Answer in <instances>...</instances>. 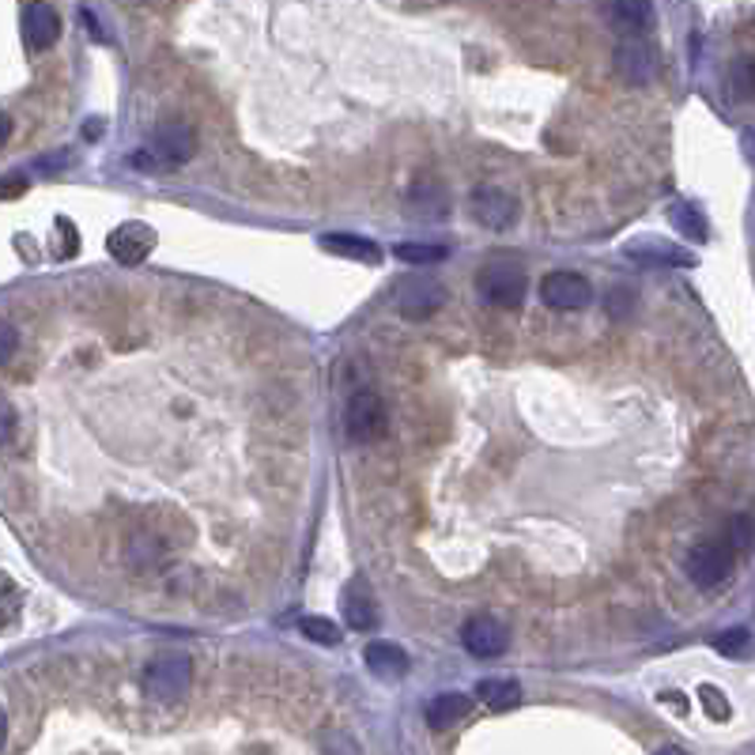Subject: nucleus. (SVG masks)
<instances>
[{
    "label": "nucleus",
    "instance_id": "1",
    "mask_svg": "<svg viewBox=\"0 0 755 755\" xmlns=\"http://www.w3.org/2000/svg\"><path fill=\"white\" fill-rule=\"evenodd\" d=\"M148 156H137V167H148V171H171V167H182L193 159L197 151V133L185 122H163L151 133V148H144Z\"/></svg>",
    "mask_w": 755,
    "mask_h": 755
},
{
    "label": "nucleus",
    "instance_id": "2",
    "mask_svg": "<svg viewBox=\"0 0 755 755\" xmlns=\"http://www.w3.org/2000/svg\"><path fill=\"white\" fill-rule=\"evenodd\" d=\"M525 287H529V279H525L522 265H514V261H506V258L488 261V265L480 268V276H477L480 299L491 302V307H503V310L522 307Z\"/></svg>",
    "mask_w": 755,
    "mask_h": 755
},
{
    "label": "nucleus",
    "instance_id": "3",
    "mask_svg": "<svg viewBox=\"0 0 755 755\" xmlns=\"http://www.w3.org/2000/svg\"><path fill=\"white\" fill-rule=\"evenodd\" d=\"M393 302H397V313H401V318L423 321L446 302V287L438 284L435 276L420 273V276H409V279H401V284H397Z\"/></svg>",
    "mask_w": 755,
    "mask_h": 755
},
{
    "label": "nucleus",
    "instance_id": "4",
    "mask_svg": "<svg viewBox=\"0 0 755 755\" xmlns=\"http://www.w3.org/2000/svg\"><path fill=\"white\" fill-rule=\"evenodd\" d=\"M344 423H347V435H352V443H378V438L389 431L386 404H381L378 393H370V389H359V393L347 401Z\"/></svg>",
    "mask_w": 755,
    "mask_h": 755
},
{
    "label": "nucleus",
    "instance_id": "5",
    "mask_svg": "<svg viewBox=\"0 0 755 755\" xmlns=\"http://www.w3.org/2000/svg\"><path fill=\"white\" fill-rule=\"evenodd\" d=\"M148 695H156V699L163 702H174L185 695V687H190V657L178 650H163L156 661L148 665Z\"/></svg>",
    "mask_w": 755,
    "mask_h": 755
},
{
    "label": "nucleus",
    "instance_id": "6",
    "mask_svg": "<svg viewBox=\"0 0 755 755\" xmlns=\"http://www.w3.org/2000/svg\"><path fill=\"white\" fill-rule=\"evenodd\" d=\"M687 574H691L695 585H702V590H714L733 574V551L725 545H718V540H707V545H695L687 551L684 559Z\"/></svg>",
    "mask_w": 755,
    "mask_h": 755
},
{
    "label": "nucleus",
    "instance_id": "7",
    "mask_svg": "<svg viewBox=\"0 0 755 755\" xmlns=\"http://www.w3.org/2000/svg\"><path fill=\"white\" fill-rule=\"evenodd\" d=\"M469 211L477 224H483L488 231H506L517 224V201L499 185H480L469 197Z\"/></svg>",
    "mask_w": 755,
    "mask_h": 755
},
{
    "label": "nucleus",
    "instance_id": "8",
    "mask_svg": "<svg viewBox=\"0 0 755 755\" xmlns=\"http://www.w3.org/2000/svg\"><path fill=\"white\" fill-rule=\"evenodd\" d=\"M461 642H465V650H469L472 657L491 661V657H503L506 647H511V634H506V627L499 624L495 616L480 613V616H472L469 624L461 627Z\"/></svg>",
    "mask_w": 755,
    "mask_h": 755
},
{
    "label": "nucleus",
    "instance_id": "9",
    "mask_svg": "<svg viewBox=\"0 0 755 755\" xmlns=\"http://www.w3.org/2000/svg\"><path fill=\"white\" fill-rule=\"evenodd\" d=\"M540 299L556 310H582L593 302V284L582 273H567V268H559V273L545 276V284H540Z\"/></svg>",
    "mask_w": 755,
    "mask_h": 755
},
{
    "label": "nucleus",
    "instance_id": "10",
    "mask_svg": "<svg viewBox=\"0 0 755 755\" xmlns=\"http://www.w3.org/2000/svg\"><path fill=\"white\" fill-rule=\"evenodd\" d=\"M151 245H156V231H151L148 224H137V219H129V224H122L117 231H110V239H106L110 258L122 261V265H140L151 253Z\"/></svg>",
    "mask_w": 755,
    "mask_h": 755
},
{
    "label": "nucleus",
    "instance_id": "11",
    "mask_svg": "<svg viewBox=\"0 0 755 755\" xmlns=\"http://www.w3.org/2000/svg\"><path fill=\"white\" fill-rule=\"evenodd\" d=\"M616 72L624 76L627 83H634V88L650 83L653 76H657V54H653L650 42H642V38L619 42L616 46Z\"/></svg>",
    "mask_w": 755,
    "mask_h": 755
},
{
    "label": "nucleus",
    "instance_id": "12",
    "mask_svg": "<svg viewBox=\"0 0 755 755\" xmlns=\"http://www.w3.org/2000/svg\"><path fill=\"white\" fill-rule=\"evenodd\" d=\"M341 605H344V619H347V627H352V631L367 634V631H375V627H378V600H375V593H370V585L363 579L344 585Z\"/></svg>",
    "mask_w": 755,
    "mask_h": 755
},
{
    "label": "nucleus",
    "instance_id": "13",
    "mask_svg": "<svg viewBox=\"0 0 755 755\" xmlns=\"http://www.w3.org/2000/svg\"><path fill=\"white\" fill-rule=\"evenodd\" d=\"M23 38H27L31 49H49L57 38H61V15L49 4H31L23 8Z\"/></svg>",
    "mask_w": 755,
    "mask_h": 755
},
{
    "label": "nucleus",
    "instance_id": "14",
    "mask_svg": "<svg viewBox=\"0 0 755 755\" xmlns=\"http://www.w3.org/2000/svg\"><path fill=\"white\" fill-rule=\"evenodd\" d=\"M363 661H367V668L370 673L378 676V680H404L409 676V668H412V661H409V653H404L401 647H393V642H370L367 650H363Z\"/></svg>",
    "mask_w": 755,
    "mask_h": 755
},
{
    "label": "nucleus",
    "instance_id": "15",
    "mask_svg": "<svg viewBox=\"0 0 755 755\" xmlns=\"http://www.w3.org/2000/svg\"><path fill=\"white\" fill-rule=\"evenodd\" d=\"M605 20L613 23L624 38H639L653 27V8L647 0H616L605 8Z\"/></svg>",
    "mask_w": 755,
    "mask_h": 755
},
{
    "label": "nucleus",
    "instance_id": "16",
    "mask_svg": "<svg viewBox=\"0 0 755 755\" xmlns=\"http://www.w3.org/2000/svg\"><path fill=\"white\" fill-rule=\"evenodd\" d=\"M469 695H461V691H443V695H435V699L427 702V725L431 729H449V725H457L465 714H469Z\"/></svg>",
    "mask_w": 755,
    "mask_h": 755
},
{
    "label": "nucleus",
    "instance_id": "17",
    "mask_svg": "<svg viewBox=\"0 0 755 755\" xmlns=\"http://www.w3.org/2000/svg\"><path fill=\"white\" fill-rule=\"evenodd\" d=\"M329 253L347 261H363V265H381V250L370 239H359V234H325L321 239Z\"/></svg>",
    "mask_w": 755,
    "mask_h": 755
},
{
    "label": "nucleus",
    "instance_id": "18",
    "mask_svg": "<svg viewBox=\"0 0 755 755\" xmlns=\"http://www.w3.org/2000/svg\"><path fill=\"white\" fill-rule=\"evenodd\" d=\"M477 695H480L483 707L495 710V714H503V710H511L522 702V687H517V680H506V676H499V680H480Z\"/></svg>",
    "mask_w": 755,
    "mask_h": 755
},
{
    "label": "nucleus",
    "instance_id": "19",
    "mask_svg": "<svg viewBox=\"0 0 755 755\" xmlns=\"http://www.w3.org/2000/svg\"><path fill=\"white\" fill-rule=\"evenodd\" d=\"M627 253L631 258H639V261H668V265H695V258L691 253H684V250H661L657 242L647 239V242H634V245H627Z\"/></svg>",
    "mask_w": 755,
    "mask_h": 755
},
{
    "label": "nucleus",
    "instance_id": "20",
    "mask_svg": "<svg viewBox=\"0 0 755 755\" xmlns=\"http://www.w3.org/2000/svg\"><path fill=\"white\" fill-rule=\"evenodd\" d=\"M299 631L307 634L310 642H318V647H336V642L344 639L341 627H336L333 619H325V616H302L299 619Z\"/></svg>",
    "mask_w": 755,
    "mask_h": 755
},
{
    "label": "nucleus",
    "instance_id": "21",
    "mask_svg": "<svg viewBox=\"0 0 755 755\" xmlns=\"http://www.w3.org/2000/svg\"><path fill=\"white\" fill-rule=\"evenodd\" d=\"M397 258L409 261V265H438V261H446V245H431V242H401L397 245Z\"/></svg>",
    "mask_w": 755,
    "mask_h": 755
},
{
    "label": "nucleus",
    "instance_id": "22",
    "mask_svg": "<svg viewBox=\"0 0 755 755\" xmlns=\"http://www.w3.org/2000/svg\"><path fill=\"white\" fill-rule=\"evenodd\" d=\"M718 653H725V657H741L744 650H748V627H729V631H721L714 639Z\"/></svg>",
    "mask_w": 755,
    "mask_h": 755
},
{
    "label": "nucleus",
    "instance_id": "23",
    "mask_svg": "<svg viewBox=\"0 0 755 755\" xmlns=\"http://www.w3.org/2000/svg\"><path fill=\"white\" fill-rule=\"evenodd\" d=\"M673 224L680 227L687 239H699V242L707 239V224H702V219L695 216V211L687 208V205H676V208H673Z\"/></svg>",
    "mask_w": 755,
    "mask_h": 755
},
{
    "label": "nucleus",
    "instance_id": "24",
    "mask_svg": "<svg viewBox=\"0 0 755 755\" xmlns=\"http://www.w3.org/2000/svg\"><path fill=\"white\" fill-rule=\"evenodd\" d=\"M699 702H702V710H707V714L714 718V721H725L729 718V702H725V695H721L718 687L702 684L699 687Z\"/></svg>",
    "mask_w": 755,
    "mask_h": 755
},
{
    "label": "nucleus",
    "instance_id": "25",
    "mask_svg": "<svg viewBox=\"0 0 755 755\" xmlns=\"http://www.w3.org/2000/svg\"><path fill=\"white\" fill-rule=\"evenodd\" d=\"M325 755H363V748L347 733H333L325 736Z\"/></svg>",
    "mask_w": 755,
    "mask_h": 755
},
{
    "label": "nucleus",
    "instance_id": "26",
    "mask_svg": "<svg viewBox=\"0 0 755 755\" xmlns=\"http://www.w3.org/2000/svg\"><path fill=\"white\" fill-rule=\"evenodd\" d=\"M733 548H741V551L752 548V517L748 514L733 517Z\"/></svg>",
    "mask_w": 755,
    "mask_h": 755
},
{
    "label": "nucleus",
    "instance_id": "27",
    "mask_svg": "<svg viewBox=\"0 0 755 755\" xmlns=\"http://www.w3.org/2000/svg\"><path fill=\"white\" fill-rule=\"evenodd\" d=\"M15 347H20V333H15L8 321H0V367H4L8 359L15 355Z\"/></svg>",
    "mask_w": 755,
    "mask_h": 755
},
{
    "label": "nucleus",
    "instance_id": "28",
    "mask_svg": "<svg viewBox=\"0 0 755 755\" xmlns=\"http://www.w3.org/2000/svg\"><path fill=\"white\" fill-rule=\"evenodd\" d=\"M15 409H12V401H8L4 393H0V443H8V438L15 435Z\"/></svg>",
    "mask_w": 755,
    "mask_h": 755
},
{
    "label": "nucleus",
    "instance_id": "29",
    "mask_svg": "<svg viewBox=\"0 0 755 755\" xmlns=\"http://www.w3.org/2000/svg\"><path fill=\"white\" fill-rule=\"evenodd\" d=\"M631 302H634V295L624 291V287H616V291H613V302H608V310H613V318H624V313L631 310Z\"/></svg>",
    "mask_w": 755,
    "mask_h": 755
},
{
    "label": "nucleus",
    "instance_id": "30",
    "mask_svg": "<svg viewBox=\"0 0 755 755\" xmlns=\"http://www.w3.org/2000/svg\"><path fill=\"white\" fill-rule=\"evenodd\" d=\"M748 69H752V61H748V57H741V61H736V88H741V99L752 95V76H748Z\"/></svg>",
    "mask_w": 755,
    "mask_h": 755
},
{
    "label": "nucleus",
    "instance_id": "31",
    "mask_svg": "<svg viewBox=\"0 0 755 755\" xmlns=\"http://www.w3.org/2000/svg\"><path fill=\"white\" fill-rule=\"evenodd\" d=\"M80 20H83V27H91V35H95L99 42H106V31H103V23H99V15L91 12V8H80Z\"/></svg>",
    "mask_w": 755,
    "mask_h": 755
},
{
    "label": "nucleus",
    "instance_id": "32",
    "mask_svg": "<svg viewBox=\"0 0 755 755\" xmlns=\"http://www.w3.org/2000/svg\"><path fill=\"white\" fill-rule=\"evenodd\" d=\"M23 193V178H4V185H0V197H20Z\"/></svg>",
    "mask_w": 755,
    "mask_h": 755
},
{
    "label": "nucleus",
    "instance_id": "33",
    "mask_svg": "<svg viewBox=\"0 0 755 755\" xmlns=\"http://www.w3.org/2000/svg\"><path fill=\"white\" fill-rule=\"evenodd\" d=\"M8 137H12V122H8V117L0 114V144H4Z\"/></svg>",
    "mask_w": 755,
    "mask_h": 755
},
{
    "label": "nucleus",
    "instance_id": "34",
    "mask_svg": "<svg viewBox=\"0 0 755 755\" xmlns=\"http://www.w3.org/2000/svg\"><path fill=\"white\" fill-rule=\"evenodd\" d=\"M4 736H8V718H4V710H0V748H4Z\"/></svg>",
    "mask_w": 755,
    "mask_h": 755
},
{
    "label": "nucleus",
    "instance_id": "35",
    "mask_svg": "<svg viewBox=\"0 0 755 755\" xmlns=\"http://www.w3.org/2000/svg\"><path fill=\"white\" fill-rule=\"evenodd\" d=\"M657 755H684V752H680V748H661Z\"/></svg>",
    "mask_w": 755,
    "mask_h": 755
}]
</instances>
